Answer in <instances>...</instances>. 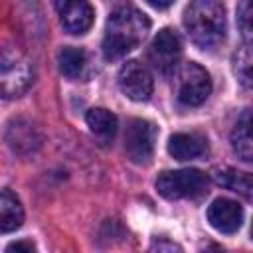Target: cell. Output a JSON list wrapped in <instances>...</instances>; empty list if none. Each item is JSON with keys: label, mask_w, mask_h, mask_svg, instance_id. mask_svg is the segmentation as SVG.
I'll use <instances>...</instances> for the list:
<instances>
[{"label": "cell", "mask_w": 253, "mask_h": 253, "mask_svg": "<svg viewBox=\"0 0 253 253\" xmlns=\"http://www.w3.org/2000/svg\"><path fill=\"white\" fill-rule=\"evenodd\" d=\"M184 28L200 49H215L227 34V16L221 0H190L184 10Z\"/></svg>", "instance_id": "6da1fadb"}, {"label": "cell", "mask_w": 253, "mask_h": 253, "mask_svg": "<svg viewBox=\"0 0 253 253\" xmlns=\"http://www.w3.org/2000/svg\"><path fill=\"white\" fill-rule=\"evenodd\" d=\"M150 30L146 14L132 6H123L111 14L103 38V53L107 59H119L140 45Z\"/></svg>", "instance_id": "7a4b0ae2"}, {"label": "cell", "mask_w": 253, "mask_h": 253, "mask_svg": "<svg viewBox=\"0 0 253 253\" xmlns=\"http://www.w3.org/2000/svg\"><path fill=\"white\" fill-rule=\"evenodd\" d=\"M156 190L166 200L200 198L208 192V176L198 168L166 170L156 178Z\"/></svg>", "instance_id": "3957f363"}, {"label": "cell", "mask_w": 253, "mask_h": 253, "mask_svg": "<svg viewBox=\"0 0 253 253\" xmlns=\"http://www.w3.org/2000/svg\"><path fill=\"white\" fill-rule=\"evenodd\" d=\"M211 93L210 73L196 61L182 63L174 73V95L182 105L198 107Z\"/></svg>", "instance_id": "277c9868"}, {"label": "cell", "mask_w": 253, "mask_h": 253, "mask_svg": "<svg viewBox=\"0 0 253 253\" xmlns=\"http://www.w3.org/2000/svg\"><path fill=\"white\" fill-rule=\"evenodd\" d=\"M34 81V69L30 61L12 47H4L2 63H0V83L4 97H20L28 91Z\"/></svg>", "instance_id": "5b68a950"}, {"label": "cell", "mask_w": 253, "mask_h": 253, "mask_svg": "<svg viewBox=\"0 0 253 253\" xmlns=\"http://www.w3.org/2000/svg\"><path fill=\"white\" fill-rule=\"evenodd\" d=\"M158 128L144 119H132L125 130V152L134 164H148Z\"/></svg>", "instance_id": "8992f818"}, {"label": "cell", "mask_w": 253, "mask_h": 253, "mask_svg": "<svg viewBox=\"0 0 253 253\" xmlns=\"http://www.w3.org/2000/svg\"><path fill=\"white\" fill-rule=\"evenodd\" d=\"M117 83H119V89L123 91V95L128 97L130 101H136V103L146 101L152 95V87H154L148 67L136 59L126 61L121 67Z\"/></svg>", "instance_id": "52a82bcc"}, {"label": "cell", "mask_w": 253, "mask_h": 253, "mask_svg": "<svg viewBox=\"0 0 253 253\" xmlns=\"http://www.w3.org/2000/svg\"><path fill=\"white\" fill-rule=\"evenodd\" d=\"M148 57L160 73L174 71V67L178 65V61L182 57V40H180V36L170 28H162L154 36V40L148 47Z\"/></svg>", "instance_id": "ba28073f"}, {"label": "cell", "mask_w": 253, "mask_h": 253, "mask_svg": "<svg viewBox=\"0 0 253 253\" xmlns=\"http://www.w3.org/2000/svg\"><path fill=\"white\" fill-rule=\"evenodd\" d=\"M59 24L69 34H85L93 26V6L89 0H53Z\"/></svg>", "instance_id": "9c48e42d"}, {"label": "cell", "mask_w": 253, "mask_h": 253, "mask_svg": "<svg viewBox=\"0 0 253 253\" xmlns=\"http://www.w3.org/2000/svg\"><path fill=\"white\" fill-rule=\"evenodd\" d=\"M208 221L219 233H235L243 221V208L229 198H217L208 208Z\"/></svg>", "instance_id": "30bf717a"}, {"label": "cell", "mask_w": 253, "mask_h": 253, "mask_svg": "<svg viewBox=\"0 0 253 253\" xmlns=\"http://www.w3.org/2000/svg\"><path fill=\"white\" fill-rule=\"evenodd\" d=\"M229 142L237 158H241L243 162H253V107L245 109L239 115L229 134Z\"/></svg>", "instance_id": "8fae6325"}, {"label": "cell", "mask_w": 253, "mask_h": 253, "mask_svg": "<svg viewBox=\"0 0 253 253\" xmlns=\"http://www.w3.org/2000/svg\"><path fill=\"white\" fill-rule=\"evenodd\" d=\"M208 152V140L196 132H176L168 140V154L176 160H194Z\"/></svg>", "instance_id": "7c38bea8"}, {"label": "cell", "mask_w": 253, "mask_h": 253, "mask_svg": "<svg viewBox=\"0 0 253 253\" xmlns=\"http://www.w3.org/2000/svg\"><path fill=\"white\" fill-rule=\"evenodd\" d=\"M57 65L59 71L67 77V79H83L89 73V59L87 53L79 47H63L57 55Z\"/></svg>", "instance_id": "4fadbf2b"}, {"label": "cell", "mask_w": 253, "mask_h": 253, "mask_svg": "<svg viewBox=\"0 0 253 253\" xmlns=\"http://www.w3.org/2000/svg\"><path fill=\"white\" fill-rule=\"evenodd\" d=\"M24 223V208L20 200L10 192L2 190L0 194V229L2 233L16 231Z\"/></svg>", "instance_id": "5bb4252c"}, {"label": "cell", "mask_w": 253, "mask_h": 253, "mask_svg": "<svg viewBox=\"0 0 253 253\" xmlns=\"http://www.w3.org/2000/svg\"><path fill=\"white\" fill-rule=\"evenodd\" d=\"M233 75L245 89H253V42L239 45L231 57Z\"/></svg>", "instance_id": "9a60e30c"}, {"label": "cell", "mask_w": 253, "mask_h": 253, "mask_svg": "<svg viewBox=\"0 0 253 253\" xmlns=\"http://www.w3.org/2000/svg\"><path fill=\"white\" fill-rule=\"evenodd\" d=\"M85 121H87L89 130H91L97 138H101V140H109V138H113L115 132H117V117H115L111 111L103 109V107H93V109H89L87 115H85Z\"/></svg>", "instance_id": "2e32d148"}, {"label": "cell", "mask_w": 253, "mask_h": 253, "mask_svg": "<svg viewBox=\"0 0 253 253\" xmlns=\"http://www.w3.org/2000/svg\"><path fill=\"white\" fill-rule=\"evenodd\" d=\"M215 182L247 200H253V174L227 168V170H219L215 174Z\"/></svg>", "instance_id": "e0dca14e"}, {"label": "cell", "mask_w": 253, "mask_h": 253, "mask_svg": "<svg viewBox=\"0 0 253 253\" xmlns=\"http://www.w3.org/2000/svg\"><path fill=\"white\" fill-rule=\"evenodd\" d=\"M6 136H8V142L14 150H32V144L36 142V136H34V128L32 125L28 123H22V121H12L8 125V130H6Z\"/></svg>", "instance_id": "ac0fdd59"}, {"label": "cell", "mask_w": 253, "mask_h": 253, "mask_svg": "<svg viewBox=\"0 0 253 253\" xmlns=\"http://www.w3.org/2000/svg\"><path fill=\"white\" fill-rule=\"evenodd\" d=\"M237 22L245 34H253V0H243L239 4Z\"/></svg>", "instance_id": "d6986e66"}, {"label": "cell", "mask_w": 253, "mask_h": 253, "mask_svg": "<svg viewBox=\"0 0 253 253\" xmlns=\"http://www.w3.org/2000/svg\"><path fill=\"white\" fill-rule=\"evenodd\" d=\"M34 249H36V245L32 241H16V243H10L6 247V253H12V251H28V253H32Z\"/></svg>", "instance_id": "ffe728a7"}, {"label": "cell", "mask_w": 253, "mask_h": 253, "mask_svg": "<svg viewBox=\"0 0 253 253\" xmlns=\"http://www.w3.org/2000/svg\"><path fill=\"white\" fill-rule=\"evenodd\" d=\"M150 249H158V251H162V249H168V251H174V249H180V245H176V243H170V241H156Z\"/></svg>", "instance_id": "44dd1931"}, {"label": "cell", "mask_w": 253, "mask_h": 253, "mask_svg": "<svg viewBox=\"0 0 253 253\" xmlns=\"http://www.w3.org/2000/svg\"><path fill=\"white\" fill-rule=\"evenodd\" d=\"M150 6H154V8H168L174 0H146Z\"/></svg>", "instance_id": "7402d4cb"}, {"label": "cell", "mask_w": 253, "mask_h": 253, "mask_svg": "<svg viewBox=\"0 0 253 253\" xmlns=\"http://www.w3.org/2000/svg\"><path fill=\"white\" fill-rule=\"evenodd\" d=\"M251 237H253V223H251Z\"/></svg>", "instance_id": "603a6c76"}]
</instances>
